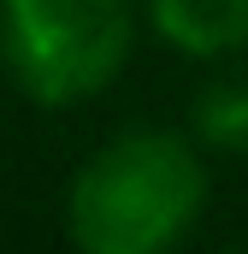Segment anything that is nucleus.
I'll list each match as a JSON object with an SVG mask.
<instances>
[{"mask_svg": "<svg viewBox=\"0 0 248 254\" xmlns=\"http://www.w3.org/2000/svg\"><path fill=\"white\" fill-rule=\"evenodd\" d=\"M207 207V166L172 130H124L65 190V231L89 254H160Z\"/></svg>", "mask_w": 248, "mask_h": 254, "instance_id": "obj_1", "label": "nucleus"}, {"mask_svg": "<svg viewBox=\"0 0 248 254\" xmlns=\"http://www.w3.org/2000/svg\"><path fill=\"white\" fill-rule=\"evenodd\" d=\"M130 0H0V60L36 107L101 95L130 60Z\"/></svg>", "mask_w": 248, "mask_h": 254, "instance_id": "obj_2", "label": "nucleus"}, {"mask_svg": "<svg viewBox=\"0 0 248 254\" xmlns=\"http://www.w3.org/2000/svg\"><path fill=\"white\" fill-rule=\"evenodd\" d=\"M154 30L195 60L248 48V0H148Z\"/></svg>", "mask_w": 248, "mask_h": 254, "instance_id": "obj_3", "label": "nucleus"}, {"mask_svg": "<svg viewBox=\"0 0 248 254\" xmlns=\"http://www.w3.org/2000/svg\"><path fill=\"white\" fill-rule=\"evenodd\" d=\"M195 136L213 154H248V77H219L195 95Z\"/></svg>", "mask_w": 248, "mask_h": 254, "instance_id": "obj_4", "label": "nucleus"}]
</instances>
